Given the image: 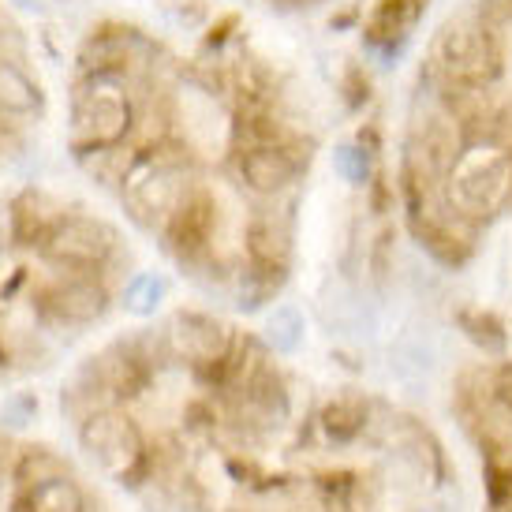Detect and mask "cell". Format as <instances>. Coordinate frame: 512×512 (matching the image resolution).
I'll return each mask as SVG.
<instances>
[{"instance_id":"obj_1","label":"cell","mask_w":512,"mask_h":512,"mask_svg":"<svg viewBox=\"0 0 512 512\" xmlns=\"http://www.w3.org/2000/svg\"><path fill=\"white\" fill-rule=\"evenodd\" d=\"M505 72L501 30L486 23L475 8L449 15L430 42L427 79L441 90H494Z\"/></svg>"},{"instance_id":"obj_2","label":"cell","mask_w":512,"mask_h":512,"mask_svg":"<svg viewBox=\"0 0 512 512\" xmlns=\"http://www.w3.org/2000/svg\"><path fill=\"white\" fill-rule=\"evenodd\" d=\"M139 131V105L131 98V75L86 72L72 94V154L124 146Z\"/></svg>"},{"instance_id":"obj_3","label":"cell","mask_w":512,"mask_h":512,"mask_svg":"<svg viewBox=\"0 0 512 512\" xmlns=\"http://www.w3.org/2000/svg\"><path fill=\"white\" fill-rule=\"evenodd\" d=\"M172 139L195 157H232L240 143V113L225 101V90L210 86L202 75H187L169 90Z\"/></svg>"},{"instance_id":"obj_4","label":"cell","mask_w":512,"mask_h":512,"mask_svg":"<svg viewBox=\"0 0 512 512\" xmlns=\"http://www.w3.org/2000/svg\"><path fill=\"white\" fill-rule=\"evenodd\" d=\"M445 199L460 214L486 225L512 206V150L494 139H471L445 176Z\"/></svg>"},{"instance_id":"obj_5","label":"cell","mask_w":512,"mask_h":512,"mask_svg":"<svg viewBox=\"0 0 512 512\" xmlns=\"http://www.w3.org/2000/svg\"><path fill=\"white\" fill-rule=\"evenodd\" d=\"M79 449L86 453V460L109 475L116 483L135 486L143 479L154 456H150V445H146V434L139 430V423L131 419L128 412L120 408H101V412L86 415L79 423Z\"/></svg>"},{"instance_id":"obj_6","label":"cell","mask_w":512,"mask_h":512,"mask_svg":"<svg viewBox=\"0 0 512 512\" xmlns=\"http://www.w3.org/2000/svg\"><path fill=\"white\" fill-rule=\"evenodd\" d=\"M116 247L120 236L109 221L90 214H64L49 228L38 255L60 273H105V266L116 258Z\"/></svg>"},{"instance_id":"obj_7","label":"cell","mask_w":512,"mask_h":512,"mask_svg":"<svg viewBox=\"0 0 512 512\" xmlns=\"http://www.w3.org/2000/svg\"><path fill=\"white\" fill-rule=\"evenodd\" d=\"M217 217H221L217 195L206 184L195 180V187L187 191V199L180 202V210L169 217V225L161 228L172 258L180 266H187L191 273H199V266H217L214 262Z\"/></svg>"},{"instance_id":"obj_8","label":"cell","mask_w":512,"mask_h":512,"mask_svg":"<svg viewBox=\"0 0 512 512\" xmlns=\"http://www.w3.org/2000/svg\"><path fill=\"white\" fill-rule=\"evenodd\" d=\"M307 157L296 143H236L232 150V172L258 199H281L292 191L299 172L307 169Z\"/></svg>"},{"instance_id":"obj_9","label":"cell","mask_w":512,"mask_h":512,"mask_svg":"<svg viewBox=\"0 0 512 512\" xmlns=\"http://www.w3.org/2000/svg\"><path fill=\"white\" fill-rule=\"evenodd\" d=\"M236 344H240V337L232 333V326L206 311H180L172 314L169 326H165V348H169V356L187 363L195 374L225 363L236 352Z\"/></svg>"},{"instance_id":"obj_10","label":"cell","mask_w":512,"mask_h":512,"mask_svg":"<svg viewBox=\"0 0 512 512\" xmlns=\"http://www.w3.org/2000/svg\"><path fill=\"white\" fill-rule=\"evenodd\" d=\"M113 307V292L101 273H64L42 292V311L60 326H94Z\"/></svg>"},{"instance_id":"obj_11","label":"cell","mask_w":512,"mask_h":512,"mask_svg":"<svg viewBox=\"0 0 512 512\" xmlns=\"http://www.w3.org/2000/svg\"><path fill=\"white\" fill-rule=\"evenodd\" d=\"M423 15H427V0H374L367 23H363L367 49L374 57L393 60L408 45Z\"/></svg>"},{"instance_id":"obj_12","label":"cell","mask_w":512,"mask_h":512,"mask_svg":"<svg viewBox=\"0 0 512 512\" xmlns=\"http://www.w3.org/2000/svg\"><path fill=\"white\" fill-rule=\"evenodd\" d=\"M243 251L251 266L262 270H292V255H296V236H292V221L277 210H258L247 228H243Z\"/></svg>"},{"instance_id":"obj_13","label":"cell","mask_w":512,"mask_h":512,"mask_svg":"<svg viewBox=\"0 0 512 512\" xmlns=\"http://www.w3.org/2000/svg\"><path fill=\"white\" fill-rule=\"evenodd\" d=\"M389 367L412 393H427L430 374L438 370V341L423 326H408L397 333V341L389 348Z\"/></svg>"},{"instance_id":"obj_14","label":"cell","mask_w":512,"mask_h":512,"mask_svg":"<svg viewBox=\"0 0 512 512\" xmlns=\"http://www.w3.org/2000/svg\"><path fill=\"white\" fill-rule=\"evenodd\" d=\"M64 210H60L57 199H49L38 187H27L12 199V210H8V236H12L19 247H42V240L49 236V228L57 225Z\"/></svg>"},{"instance_id":"obj_15","label":"cell","mask_w":512,"mask_h":512,"mask_svg":"<svg viewBox=\"0 0 512 512\" xmlns=\"http://www.w3.org/2000/svg\"><path fill=\"white\" fill-rule=\"evenodd\" d=\"M12 512H86V490L75 483L72 471H64L42 483L15 486Z\"/></svg>"},{"instance_id":"obj_16","label":"cell","mask_w":512,"mask_h":512,"mask_svg":"<svg viewBox=\"0 0 512 512\" xmlns=\"http://www.w3.org/2000/svg\"><path fill=\"white\" fill-rule=\"evenodd\" d=\"M370 412H374V404L367 397H359V393H341V397H333L322 404V412H318V427L326 434L333 445H352L367 434L370 427Z\"/></svg>"},{"instance_id":"obj_17","label":"cell","mask_w":512,"mask_h":512,"mask_svg":"<svg viewBox=\"0 0 512 512\" xmlns=\"http://www.w3.org/2000/svg\"><path fill=\"white\" fill-rule=\"evenodd\" d=\"M45 113V94L38 79L19 60H0V116L27 120Z\"/></svg>"},{"instance_id":"obj_18","label":"cell","mask_w":512,"mask_h":512,"mask_svg":"<svg viewBox=\"0 0 512 512\" xmlns=\"http://www.w3.org/2000/svg\"><path fill=\"white\" fill-rule=\"evenodd\" d=\"M318 314L329 326V333H359L367 329V303L359 299V292L344 281H329L318 296Z\"/></svg>"},{"instance_id":"obj_19","label":"cell","mask_w":512,"mask_h":512,"mask_svg":"<svg viewBox=\"0 0 512 512\" xmlns=\"http://www.w3.org/2000/svg\"><path fill=\"white\" fill-rule=\"evenodd\" d=\"M303 329H307L303 311L292 307V303H277L266 314V322H262V341L277 356H292V352H299V344H303Z\"/></svg>"},{"instance_id":"obj_20","label":"cell","mask_w":512,"mask_h":512,"mask_svg":"<svg viewBox=\"0 0 512 512\" xmlns=\"http://www.w3.org/2000/svg\"><path fill=\"white\" fill-rule=\"evenodd\" d=\"M456 322H460L468 341H475L483 348V356H501V352H505L509 333H505L498 314L483 311V307H460V311H456Z\"/></svg>"},{"instance_id":"obj_21","label":"cell","mask_w":512,"mask_h":512,"mask_svg":"<svg viewBox=\"0 0 512 512\" xmlns=\"http://www.w3.org/2000/svg\"><path fill=\"white\" fill-rule=\"evenodd\" d=\"M288 273L281 270H262V266H243L240 270V281H236V307L240 311H258V307H266L281 285H285Z\"/></svg>"},{"instance_id":"obj_22","label":"cell","mask_w":512,"mask_h":512,"mask_svg":"<svg viewBox=\"0 0 512 512\" xmlns=\"http://www.w3.org/2000/svg\"><path fill=\"white\" fill-rule=\"evenodd\" d=\"M165 296H169V281L154 270H143V273H135V277H128V285L120 292L124 311L135 314V318H150V314L165 303Z\"/></svg>"},{"instance_id":"obj_23","label":"cell","mask_w":512,"mask_h":512,"mask_svg":"<svg viewBox=\"0 0 512 512\" xmlns=\"http://www.w3.org/2000/svg\"><path fill=\"white\" fill-rule=\"evenodd\" d=\"M333 169H337V176H341L344 184L367 187L370 176H374V150L363 139L333 146Z\"/></svg>"},{"instance_id":"obj_24","label":"cell","mask_w":512,"mask_h":512,"mask_svg":"<svg viewBox=\"0 0 512 512\" xmlns=\"http://www.w3.org/2000/svg\"><path fill=\"white\" fill-rule=\"evenodd\" d=\"M64 471H68V464H64L53 449L34 445V449H27V453L19 456V464H15V486L42 483V479H53V475H64Z\"/></svg>"},{"instance_id":"obj_25","label":"cell","mask_w":512,"mask_h":512,"mask_svg":"<svg viewBox=\"0 0 512 512\" xmlns=\"http://www.w3.org/2000/svg\"><path fill=\"white\" fill-rule=\"evenodd\" d=\"M486 393H490L494 412L512 427V363H498V367L486 374Z\"/></svg>"},{"instance_id":"obj_26","label":"cell","mask_w":512,"mask_h":512,"mask_svg":"<svg viewBox=\"0 0 512 512\" xmlns=\"http://www.w3.org/2000/svg\"><path fill=\"white\" fill-rule=\"evenodd\" d=\"M38 415V397L34 393H12L0 408V427L8 430H23Z\"/></svg>"},{"instance_id":"obj_27","label":"cell","mask_w":512,"mask_h":512,"mask_svg":"<svg viewBox=\"0 0 512 512\" xmlns=\"http://www.w3.org/2000/svg\"><path fill=\"white\" fill-rule=\"evenodd\" d=\"M15 12L23 15H34V19H42V15H53L60 8V0H8Z\"/></svg>"},{"instance_id":"obj_28","label":"cell","mask_w":512,"mask_h":512,"mask_svg":"<svg viewBox=\"0 0 512 512\" xmlns=\"http://www.w3.org/2000/svg\"><path fill=\"white\" fill-rule=\"evenodd\" d=\"M296 4H326V0H296Z\"/></svg>"},{"instance_id":"obj_29","label":"cell","mask_w":512,"mask_h":512,"mask_svg":"<svg viewBox=\"0 0 512 512\" xmlns=\"http://www.w3.org/2000/svg\"><path fill=\"white\" fill-rule=\"evenodd\" d=\"M494 512H512V509H494Z\"/></svg>"}]
</instances>
